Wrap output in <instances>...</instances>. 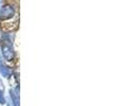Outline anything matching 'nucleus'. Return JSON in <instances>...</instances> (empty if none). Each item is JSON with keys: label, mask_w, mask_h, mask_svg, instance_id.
Returning a JSON list of instances; mask_svg holds the SVG:
<instances>
[{"label": "nucleus", "mask_w": 121, "mask_h": 106, "mask_svg": "<svg viewBox=\"0 0 121 106\" xmlns=\"http://www.w3.org/2000/svg\"><path fill=\"white\" fill-rule=\"evenodd\" d=\"M14 14H15V10L13 8V6H11L10 4H5L0 10V19L12 18L14 16Z\"/></svg>", "instance_id": "f257e3e1"}, {"label": "nucleus", "mask_w": 121, "mask_h": 106, "mask_svg": "<svg viewBox=\"0 0 121 106\" xmlns=\"http://www.w3.org/2000/svg\"><path fill=\"white\" fill-rule=\"evenodd\" d=\"M1 50H2V55L6 60H12L14 58V51L12 49V46L6 42L1 45Z\"/></svg>", "instance_id": "f03ea898"}, {"label": "nucleus", "mask_w": 121, "mask_h": 106, "mask_svg": "<svg viewBox=\"0 0 121 106\" xmlns=\"http://www.w3.org/2000/svg\"><path fill=\"white\" fill-rule=\"evenodd\" d=\"M17 90H18V88H16V91L10 90V96L13 100L14 106H19V98H18V94H17Z\"/></svg>", "instance_id": "7ed1b4c3"}, {"label": "nucleus", "mask_w": 121, "mask_h": 106, "mask_svg": "<svg viewBox=\"0 0 121 106\" xmlns=\"http://www.w3.org/2000/svg\"><path fill=\"white\" fill-rule=\"evenodd\" d=\"M0 72H1V74H2V76H9L10 75V73H11V71H10V68L9 67H6L5 65H3L1 63L0 64Z\"/></svg>", "instance_id": "20e7f679"}, {"label": "nucleus", "mask_w": 121, "mask_h": 106, "mask_svg": "<svg viewBox=\"0 0 121 106\" xmlns=\"http://www.w3.org/2000/svg\"><path fill=\"white\" fill-rule=\"evenodd\" d=\"M4 103H5V99L3 96V91L0 90V104H4Z\"/></svg>", "instance_id": "39448f33"}]
</instances>
